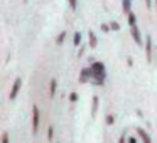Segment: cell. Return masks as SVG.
<instances>
[{
    "instance_id": "6da1fadb",
    "label": "cell",
    "mask_w": 157,
    "mask_h": 143,
    "mask_svg": "<svg viewBox=\"0 0 157 143\" xmlns=\"http://www.w3.org/2000/svg\"><path fill=\"white\" fill-rule=\"evenodd\" d=\"M91 69H93L91 74H93V78H95L96 84H101L103 79H105V71H103V64H95Z\"/></svg>"
},
{
    "instance_id": "7a4b0ae2",
    "label": "cell",
    "mask_w": 157,
    "mask_h": 143,
    "mask_svg": "<svg viewBox=\"0 0 157 143\" xmlns=\"http://www.w3.org/2000/svg\"><path fill=\"white\" fill-rule=\"evenodd\" d=\"M39 128V108L32 106V133H37Z\"/></svg>"
},
{
    "instance_id": "3957f363",
    "label": "cell",
    "mask_w": 157,
    "mask_h": 143,
    "mask_svg": "<svg viewBox=\"0 0 157 143\" xmlns=\"http://www.w3.org/2000/svg\"><path fill=\"white\" fill-rule=\"evenodd\" d=\"M21 86H22V79L17 78V79H15V82H14V86H12V89H10V96H9V98H10V99L17 98V93H19V89H21Z\"/></svg>"
},
{
    "instance_id": "277c9868",
    "label": "cell",
    "mask_w": 157,
    "mask_h": 143,
    "mask_svg": "<svg viewBox=\"0 0 157 143\" xmlns=\"http://www.w3.org/2000/svg\"><path fill=\"white\" fill-rule=\"evenodd\" d=\"M147 44H145V52H147V61H152V39H150V35L147 37Z\"/></svg>"
},
{
    "instance_id": "5b68a950",
    "label": "cell",
    "mask_w": 157,
    "mask_h": 143,
    "mask_svg": "<svg viewBox=\"0 0 157 143\" xmlns=\"http://www.w3.org/2000/svg\"><path fill=\"white\" fill-rule=\"evenodd\" d=\"M132 35H133V39H135L137 44H142V37H140V32H139V29H137V25L132 27Z\"/></svg>"
},
{
    "instance_id": "8992f818",
    "label": "cell",
    "mask_w": 157,
    "mask_h": 143,
    "mask_svg": "<svg viewBox=\"0 0 157 143\" xmlns=\"http://www.w3.org/2000/svg\"><path fill=\"white\" fill-rule=\"evenodd\" d=\"M137 133L140 135V138H142V141H144V143H150V138H149V135H147V133L144 131L142 128H137Z\"/></svg>"
},
{
    "instance_id": "52a82bcc",
    "label": "cell",
    "mask_w": 157,
    "mask_h": 143,
    "mask_svg": "<svg viewBox=\"0 0 157 143\" xmlns=\"http://www.w3.org/2000/svg\"><path fill=\"white\" fill-rule=\"evenodd\" d=\"M96 111H98V96H95V98H93V101H91V115L95 116Z\"/></svg>"
},
{
    "instance_id": "ba28073f",
    "label": "cell",
    "mask_w": 157,
    "mask_h": 143,
    "mask_svg": "<svg viewBox=\"0 0 157 143\" xmlns=\"http://www.w3.org/2000/svg\"><path fill=\"white\" fill-rule=\"evenodd\" d=\"M135 22H137V19H135V14H132V12H128V24H130V27H133V25H135Z\"/></svg>"
},
{
    "instance_id": "9c48e42d",
    "label": "cell",
    "mask_w": 157,
    "mask_h": 143,
    "mask_svg": "<svg viewBox=\"0 0 157 143\" xmlns=\"http://www.w3.org/2000/svg\"><path fill=\"white\" fill-rule=\"evenodd\" d=\"M123 12H125V14L130 12V0H123Z\"/></svg>"
},
{
    "instance_id": "30bf717a",
    "label": "cell",
    "mask_w": 157,
    "mask_h": 143,
    "mask_svg": "<svg viewBox=\"0 0 157 143\" xmlns=\"http://www.w3.org/2000/svg\"><path fill=\"white\" fill-rule=\"evenodd\" d=\"M90 46H91V47H95V46H96V37H95L93 32H90Z\"/></svg>"
},
{
    "instance_id": "8fae6325",
    "label": "cell",
    "mask_w": 157,
    "mask_h": 143,
    "mask_svg": "<svg viewBox=\"0 0 157 143\" xmlns=\"http://www.w3.org/2000/svg\"><path fill=\"white\" fill-rule=\"evenodd\" d=\"M90 74H91V72H90V69H86V71L81 74V78H79V79H81V82H83V81H86V79L90 78Z\"/></svg>"
},
{
    "instance_id": "7c38bea8",
    "label": "cell",
    "mask_w": 157,
    "mask_h": 143,
    "mask_svg": "<svg viewBox=\"0 0 157 143\" xmlns=\"http://www.w3.org/2000/svg\"><path fill=\"white\" fill-rule=\"evenodd\" d=\"M79 39H81V34L76 32V34H75V46H79Z\"/></svg>"
},
{
    "instance_id": "4fadbf2b",
    "label": "cell",
    "mask_w": 157,
    "mask_h": 143,
    "mask_svg": "<svg viewBox=\"0 0 157 143\" xmlns=\"http://www.w3.org/2000/svg\"><path fill=\"white\" fill-rule=\"evenodd\" d=\"M54 91H56V81L52 79L51 81V96H54Z\"/></svg>"
},
{
    "instance_id": "5bb4252c",
    "label": "cell",
    "mask_w": 157,
    "mask_h": 143,
    "mask_svg": "<svg viewBox=\"0 0 157 143\" xmlns=\"http://www.w3.org/2000/svg\"><path fill=\"white\" fill-rule=\"evenodd\" d=\"M64 35H66V32H63V34L58 37V44H63V41H64Z\"/></svg>"
},
{
    "instance_id": "9a60e30c",
    "label": "cell",
    "mask_w": 157,
    "mask_h": 143,
    "mask_svg": "<svg viewBox=\"0 0 157 143\" xmlns=\"http://www.w3.org/2000/svg\"><path fill=\"white\" fill-rule=\"evenodd\" d=\"M2 143H9V135H7V133L2 135Z\"/></svg>"
},
{
    "instance_id": "2e32d148",
    "label": "cell",
    "mask_w": 157,
    "mask_h": 143,
    "mask_svg": "<svg viewBox=\"0 0 157 143\" xmlns=\"http://www.w3.org/2000/svg\"><path fill=\"white\" fill-rule=\"evenodd\" d=\"M48 138L52 140V126H49V130H48Z\"/></svg>"
},
{
    "instance_id": "e0dca14e",
    "label": "cell",
    "mask_w": 157,
    "mask_h": 143,
    "mask_svg": "<svg viewBox=\"0 0 157 143\" xmlns=\"http://www.w3.org/2000/svg\"><path fill=\"white\" fill-rule=\"evenodd\" d=\"M69 5H71V9H76V7H78V4H76V0H69Z\"/></svg>"
},
{
    "instance_id": "ac0fdd59",
    "label": "cell",
    "mask_w": 157,
    "mask_h": 143,
    "mask_svg": "<svg viewBox=\"0 0 157 143\" xmlns=\"http://www.w3.org/2000/svg\"><path fill=\"white\" fill-rule=\"evenodd\" d=\"M69 99H71V101H76V99H78V94H76V93H73V94L69 96Z\"/></svg>"
},
{
    "instance_id": "d6986e66",
    "label": "cell",
    "mask_w": 157,
    "mask_h": 143,
    "mask_svg": "<svg viewBox=\"0 0 157 143\" xmlns=\"http://www.w3.org/2000/svg\"><path fill=\"white\" fill-rule=\"evenodd\" d=\"M106 123H108V125H112V123H113V116H112V115L106 116Z\"/></svg>"
},
{
    "instance_id": "ffe728a7",
    "label": "cell",
    "mask_w": 157,
    "mask_h": 143,
    "mask_svg": "<svg viewBox=\"0 0 157 143\" xmlns=\"http://www.w3.org/2000/svg\"><path fill=\"white\" fill-rule=\"evenodd\" d=\"M112 27H113V31H118V24L117 22H112Z\"/></svg>"
},
{
    "instance_id": "44dd1931",
    "label": "cell",
    "mask_w": 157,
    "mask_h": 143,
    "mask_svg": "<svg viewBox=\"0 0 157 143\" xmlns=\"http://www.w3.org/2000/svg\"><path fill=\"white\" fill-rule=\"evenodd\" d=\"M101 29H103V31H105V32H106V31H108V29H110V27H108V25H106V24H103V25H101Z\"/></svg>"
},
{
    "instance_id": "7402d4cb",
    "label": "cell",
    "mask_w": 157,
    "mask_h": 143,
    "mask_svg": "<svg viewBox=\"0 0 157 143\" xmlns=\"http://www.w3.org/2000/svg\"><path fill=\"white\" fill-rule=\"evenodd\" d=\"M145 5H147V7H150V5H152V0H145Z\"/></svg>"
},
{
    "instance_id": "603a6c76",
    "label": "cell",
    "mask_w": 157,
    "mask_h": 143,
    "mask_svg": "<svg viewBox=\"0 0 157 143\" xmlns=\"http://www.w3.org/2000/svg\"><path fill=\"white\" fill-rule=\"evenodd\" d=\"M128 143H137V140L135 138H128Z\"/></svg>"
},
{
    "instance_id": "cb8c5ba5",
    "label": "cell",
    "mask_w": 157,
    "mask_h": 143,
    "mask_svg": "<svg viewBox=\"0 0 157 143\" xmlns=\"http://www.w3.org/2000/svg\"><path fill=\"white\" fill-rule=\"evenodd\" d=\"M118 143H125V136H122V138H120V141Z\"/></svg>"
},
{
    "instance_id": "d4e9b609",
    "label": "cell",
    "mask_w": 157,
    "mask_h": 143,
    "mask_svg": "<svg viewBox=\"0 0 157 143\" xmlns=\"http://www.w3.org/2000/svg\"><path fill=\"white\" fill-rule=\"evenodd\" d=\"M24 4H27V0H24Z\"/></svg>"
},
{
    "instance_id": "484cf974",
    "label": "cell",
    "mask_w": 157,
    "mask_h": 143,
    "mask_svg": "<svg viewBox=\"0 0 157 143\" xmlns=\"http://www.w3.org/2000/svg\"><path fill=\"white\" fill-rule=\"evenodd\" d=\"M155 4H157V0H155Z\"/></svg>"
}]
</instances>
